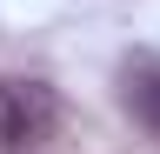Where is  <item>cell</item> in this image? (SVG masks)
Listing matches in <instances>:
<instances>
[{
  "label": "cell",
  "instance_id": "obj_2",
  "mask_svg": "<svg viewBox=\"0 0 160 154\" xmlns=\"http://www.w3.org/2000/svg\"><path fill=\"white\" fill-rule=\"evenodd\" d=\"M120 94H127V114H133V121L160 141V61H133Z\"/></svg>",
  "mask_w": 160,
  "mask_h": 154
},
{
  "label": "cell",
  "instance_id": "obj_1",
  "mask_svg": "<svg viewBox=\"0 0 160 154\" xmlns=\"http://www.w3.org/2000/svg\"><path fill=\"white\" fill-rule=\"evenodd\" d=\"M60 127V94L47 81H0V154H33Z\"/></svg>",
  "mask_w": 160,
  "mask_h": 154
}]
</instances>
